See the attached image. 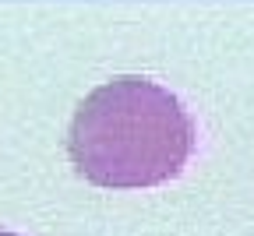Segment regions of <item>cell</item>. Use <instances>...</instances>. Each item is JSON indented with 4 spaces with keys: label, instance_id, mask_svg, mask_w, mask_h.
Here are the masks:
<instances>
[{
    "label": "cell",
    "instance_id": "cell-1",
    "mask_svg": "<svg viewBox=\"0 0 254 236\" xmlns=\"http://www.w3.org/2000/svg\"><path fill=\"white\" fill-rule=\"evenodd\" d=\"M194 120L184 103L152 78L120 74L92 88L67 130L78 177L110 190L170 183L194 155Z\"/></svg>",
    "mask_w": 254,
    "mask_h": 236
},
{
    "label": "cell",
    "instance_id": "cell-2",
    "mask_svg": "<svg viewBox=\"0 0 254 236\" xmlns=\"http://www.w3.org/2000/svg\"><path fill=\"white\" fill-rule=\"evenodd\" d=\"M0 236H18V233H11V229H0Z\"/></svg>",
    "mask_w": 254,
    "mask_h": 236
}]
</instances>
